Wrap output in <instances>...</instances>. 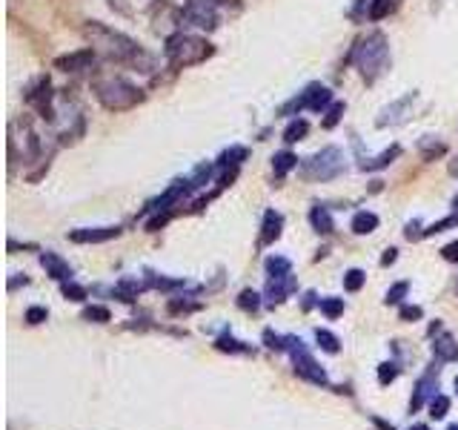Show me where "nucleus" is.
<instances>
[{"mask_svg": "<svg viewBox=\"0 0 458 430\" xmlns=\"http://www.w3.org/2000/svg\"><path fill=\"white\" fill-rule=\"evenodd\" d=\"M83 32H86V38H89V43H92V49H95V52L117 60V64L138 67L141 72H149L152 69V57L132 38L115 32V29H109V26H103L98 20L95 23H86Z\"/></svg>", "mask_w": 458, "mask_h": 430, "instance_id": "obj_1", "label": "nucleus"}, {"mask_svg": "<svg viewBox=\"0 0 458 430\" xmlns=\"http://www.w3.org/2000/svg\"><path fill=\"white\" fill-rule=\"evenodd\" d=\"M95 95L112 112L132 109L135 104L143 101V92L135 89L132 83H127L124 78H101V81H95Z\"/></svg>", "mask_w": 458, "mask_h": 430, "instance_id": "obj_2", "label": "nucleus"}, {"mask_svg": "<svg viewBox=\"0 0 458 430\" xmlns=\"http://www.w3.org/2000/svg\"><path fill=\"white\" fill-rule=\"evenodd\" d=\"M212 55V46L203 38L195 35H172L166 43V60L169 67L183 69V67H195L201 60H206Z\"/></svg>", "mask_w": 458, "mask_h": 430, "instance_id": "obj_3", "label": "nucleus"}, {"mask_svg": "<svg viewBox=\"0 0 458 430\" xmlns=\"http://www.w3.org/2000/svg\"><path fill=\"white\" fill-rule=\"evenodd\" d=\"M352 60L358 64V69L364 72V78L366 81H375L384 69H387V64H389V46H387V38L384 35H370L366 38L355 52H352Z\"/></svg>", "mask_w": 458, "mask_h": 430, "instance_id": "obj_4", "label": "nucleus"}, {"mask_svg": "<svg viewBox=\"0 0 458 430\" xmlns=\"http://www.w3.org/2000/svg\"><path fill=\"white\" fill-rule=\"evenodd\" d=\"M344 169V155L338 146H327L321 149L318 155L307 158V164H303V172H307L310 178H335Z\"/></svg>", "mask_w": 458, "mask_h": 430, "instance_id": "obj_5", "label": "nucleus"}, {"mask_svg": "<svg viewBox=\"0 0 458 430\" xmlns=\"http://www.w3.org/2000/svg\"><path fill=\"white\" fill-rule=\"evenodd\" d=\"M149 18H152V26H155L158 35H172L183 23V9L172 6L169 0H155V4L149 6Z\"/></svg>", "mask_w": 458, "mask_h": 430, "instance_id": "obj_6", "label": "nucleus"}, {"mask_svg": "<svg viewBox=\"0 0 458 430\" xmlns=\"http://www.w3.org/2000/svg\"><path fill=\"white\" fill-rule=\"evenodd\" d=\"M332 101V92L327 89V86H321V83H313L307 92H301V98H295V101H289L287 106H284V115H289V112H301V109H313V112H321L327 104Z\"/></svg>", "mask_w": 458, "mask_h": 430, "instance_id": "obj_7", "label": "nucleus"}, {"mask_svg": "<svg viewBox=\"0 0 458 430\" xmlns=\"http://www.w3.org/2000/svg\"><path fill=\"white\" fill-rule=\"evenodd\" d=\"M183 20L189 26H201V29H215L218 26V12L212 0H189V6L183 9Z\"/></svg>", "mask_w": 458, "mask_h": 430, "instance_id": "obj_8", "label": "nucleus"}, {"mask_svg": "<svg viewBox=\"0 0 458 430\" xmlns=\"http://www.w3.org/2000/svg\"><path fill=\"white\" fill-rule=\"evenodd\" d=\"M92 64H95V49H92V46L55 60V67H57V69H64V72H80V69H89Z\"/></svg>", "mask_w": 458, "mask_h": 430, "instance_id": "obj_9", "label": "nucleus"}, {"mask_svg": "<svg viewBox=\"0 0 458 430\" xmlns=\"http://www.w3.org/2000/svg\"><path fill=\"white\" fill-rule=\"evenodd\" d=\"M413 98L415 95H407V98H401V101H395L392 106H387L384 112H381V118H378V127H395V124H404L407 120V112H410V104H413Z\"/></svg>", "mask_w": 458, "mask_h": 430, "instance_id": "obj_10", "label": "nucleus"}, {"mask_svg": "<svg viewBox=\"0 0 458 430\" xmlns=\"http://www.w3.org/2000/svg\"><path fill=\"white\" fill-rule=\"evenodd\" d=\"M272 167H275V175H287L292 167H298V158L292 155V152H275V158H272Z\"/></svg>", "mask_w": 458, "mask_h": 430, "instance_id": "obj_11", "label": "nucleus"}, {"mask_svg": "<svg viewBox=\"0 0 458 430\" xmlns=\"http://www.w3.org/2000/svg\"><path fill=\"white\" fill-rule=\"evenodd\" d=\"M307 132H310V124H307L303 118H298V120H292V124L284 130V141H287V144H295V141H301Z\"/></svg>", "mask_w": 458, "mask_h": 430, "instance_id": "obj_12", "label": "nucleus"}, {"mask_svg": "<svg viewBox=\"0 0 458 430\" xmlns=\"http://www.w3.org/2000/svg\"><path fill=\"white\" fill-rule=\"evenodd\" d=\"M375 227H378V219H375L373 212H358L355 219H352V230L355 233H373Z\"/></svg>", "mask_w": 458, "mask_h": 430, "instance_id": "obj_13", "label": "nucleus"}, {"mask_svg": "<svg viewBox=\"0 0 458 430\" xmlns=\"http://www.w3.org/2000/svg\"><path fill=\"white\" fill-rule=\"evenodd\" d=\"M43 267H49V272L55 275V279H69V267L60 261L57 256H52V253L43 256Z\"/></svg>", "mask_w": 458, "mask_h": 430, "instance_id": "obj_14", "label": "nucleus"}, {"mask_svg": "<svg viewBox=\"0 0 458 430\" xmlns=\"http://www.w3.org/2000/svg\"><path fill=\"white\" fill-rule=\"evenodd\" d=\"M112 235H117V227H115V230L106 227V230H92V233H72L75 241H106V238H112Z\"/></svg>", "mask_w": 458, "mask_h": 430, "instance_id": "obj_15", "label": "nucleus"}, {"mask_svg": "<svg viewBox=\"0 0 458 430\" xmlns=\"http://www.w3.org/2000/svg\"><path fill=\"white\" fill-rule=\"evenodd\" d=\"M281 233V215L278 212H266V227H264V241L278 238Z\"/></svg>", "mask_w": 458, "mask_h": 430, "instance_id": "obj_16", "label": "nucleus"}, {"mask_svg": "<svg viewBox=\"0 0 458 430\" xmlns=\"http://www.w3.org/2000/svg\"><path fill=\"white\" fill-rule=\"evenodd\" d=\"M395 155H399V146H392V149L381 152V155H378L375 161H364L361 167H364V169H378V167H387V164H389V161H392Z\"/></svg>", "mask_w": 458, "mask_h": 430, "instance_id": "obj_17", "label": "nucleus"}, {"mask_svg": "<svg viewBox=\"0 0 458 430\" xmlns=\"http://www.w3.org/2000/svg\"><path fill=\"white\" fill-rule=\"evenodd\" d=\"M392 12V0H373L370 4V20H381Z\"/></svg>", "mask_w": 458, "mask_h": 430, "instance_id": "obj_18", "label": "nucleus"}, {"mask_svg": "<svg viewBox=\"0 0 458 430\" xmlns=\"http://www.w3.org/2000/svg\"><path fill=\"white\" fill-rule=\"evenodd\" d=\"M313 224H315L321 233H329V227H332V224H329V215H327L324 209H318V207L313 209Z\"/></svg>", "mask_w": 458, "mask_h": 430, "instance_id": "obj_19", "label": "nucleus"}, {"mask_svg": "<svg viewBox=\"0 0 458 430\" xmlns=\"http://www.w3.org/2000/svg\"><path fill=\"white\" fill-rule=\"evenodd\" d=\"M341 112H344V104H332V109H329V112H327V118H324V127H327V130H332L335 124H338Z\"/></svg>", "mask_w": 458, "mask_h": 430, "instance_id": "obj_20", "label": "nucleus"}, {"mask_svg": "<svg viewBox=\"0 0 458 430\" xmlns=\"http://www.w3.org/2000/svg\"><path fill=\"white\" fill-rule=\"evenodd\" d=\"M361 282H364V275H361L358 270L347 272V287H350V290H358V287H361Z\"/></svg>", "mask_w": 458, "mask_h": 430, "instance_id": "obj_21", "label": "nucleus"}, {"mask_svg": "<svg viewBox=\"0 0 458 430\" xmlns=\"http://www.w3.org/2000/svg\"><path fill=\"white\" fill-rule=\"evenodd\" d=\"M109 6H112L115 12H120V15H129V12H132L129 0H109Z\"/></svg>", "mask_w": 458, "mask_h": 430, "instance_id": "obj_22", "label": "nucleus"}, {"mask_svg": "<svg viewBox=\"0 0 458 430\" xmlns=\"http://www.w3.org/2000/svg\"><path fill=\"white\" fill-rule=\"evenodd\" d=\"M424 155H444V144H424Z\"/></svg>", "mask_w": 458, "mask_h": 430, "instance_id": "obj_23", "label": "nucleus"}, {"mask_svg": "<svg viewBox=\"0 0 458 430\" xmlns=\"http://www.w3.org/2000/svg\"><path fill=\"white\" fill-rule=\"evenodd\" d=\"M86 316H89V319H109V313L101 310V307H92V310H86Z\"/></svg>", "mask_w": 458, "mask_h": 430, "instance_id": "obj_24", "label": "nucleus"}, {"mask_svg": "<svg viewBox=\"0 0 458 430\" xmlns=\"http://www.w3.org/2000/svg\"><path fill=\"white\" fill-rule=\"evenodd\" d=\"M444 256H447L450 261H455V258H458V241H455V244H450V247L444 250Z\"/></svg>", "mask_w": 458, "mask_h": 430, "instance_id": "obj_25", "label": "nucleus"}, {"mask_svg": "<svg viewBox=\"0 0 458 430\" xmlns=\"http://www.w3.org/2000/svg\"><path fill=\"white\" fill-rule=\"evenodd\" d=\"M46 313L43 310H38V307H35V310H29V321H38V319H43Z\"/></svg>", "mask_w": 458, "mask_h": 430, "instance_id": "obj_26", "label": "nucleus"}]
</instances>
